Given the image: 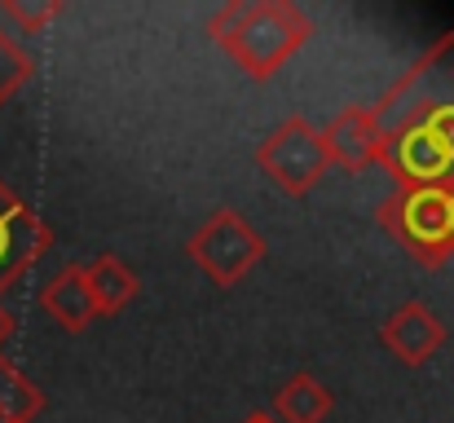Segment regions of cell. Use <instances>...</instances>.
<instances>
[{
	"label": "cell",
	"instance_id": "cell-1",
	"mask_svg": "<svg viewBox=\"0 0 454 423\" xmlns=\"http://www.w3.org/2000/svg\"><path fill=\"white\" fill-rule=\"evenodd\" d=\"M207 35L247 80H270L309 44L313 18L292 0H230L207 18Z\"/></svg>",
	"mask_w": 454,
	"mask_h": 423
},
{
	"label": "cell",
	"instance_id": "cell-2",
	"mask_svg": "<svg viewBox=\"0 0 454 423\" xmlns=\"http://www.w3.org/2000/svg\"><path fill=\"white\" fill-rule=\"evenodd\" d=\"M380 137H397L442 111H454V35L446 31L437 44H428L384 93L375 106H366Z\"/></svg>",
	"mask_w": 454,
	"mask_h": 423
},
{
	"label": "cell",
	"instance_id": "cell-3",
	"mask_svg": "<svg viewBox=\"0 0 454 423\" xmlns=\"http://www.w3.org/2000/svg\"><path fill=\"white\" fill-rule=\"evenodd\" d=\"M375 221L424 270H442L446 261H454V181L424 190H393L380 203Z\"/></svg>",
	"mask_w": 454,
	"mask_h": 423
},
{
	"label": "cell",
	"instance_id": "cell-4",
	"mask_svg": "<svg viewBox=\"0 0 454 423\" xmlns=\"http://www.w3.org/2000/svg\"><path fill=\"white\" fill-rule=\"evenodd\" d=\"M380 163L397 181V190L450 185L454 181V111H442L406 133L384 141Z\"/></svg>",
	"mask_w": 454,
	"mask_h": 423
},
{
	"label": "cell",
	"instance_id": "cell-5",
	"mask_svg": "<svg viewBox=\"0 0 454 423\" xmlns=\"http://www.w3.org/2000/svg\"><path fill=\"white\" fill-rule=\"evenodd\" d=\"M256 168L283 190V194H296L304 199L309 190H317L331 172V154H326V141L322 129L309 124L304 115L283 120L270 137L256 145Z\"/></svg>",
	"mask_w": 454,
	"mask_h": 423
},
{
	"label": "cell",
	"instance_id": "cell-6",
	"mask_svg": "<svg viewBox=\"0 0 454 423\" xmlns=\"http://www.w3.org/2000/svg\"><path fill=\"white\" fill-rule=\"evenodd\" d=\"M185 252H190V261L216 282V286H234V282H243L261 265L265 239H261L239 212L221 208V212H212V216L199 225V234L190 239Z\"/></svg>",
	"mask_w": 454,
	"mask_h": 423
},
{
	"label": "cell",
	"instance_id": "cell-7",
	"mask_svg": "<svg viewBox=\"0 0 454 423\" xmlns=\"http://www.w3.org/2000/svg\"><path fill=\"white\" fill-rule=\"evenodd\" d=\"M53 247V230L0 181V295Z\"/></svg>",
	"mask_w": 454,
	"mask_h": 423
},
{
	"label": "cell",
	"instance_id": "cell-8",
	"mask_svg": "<svg viewBox=\"0 0 454 423\" xmlns=\"http://www.w3.org/2000/svg\"><path fill=\"white\" fill-rule=\"evenodd\" d=\"M380 340L388 344V353H393L402 366H424V362H433V357L446 349V322L433 313V304L411 300V304H402V309L380 326Z\"/></svg>",
	"mask_w": 454,
	"mask_h": 423
},
{
	"label": "cell",
	"instance_id": "cell-9",
	"mask_svg": "<svg viewBox=\"0 0 454 423\" xmlns=\"http://www.w3.org/2000/svg\"><path fill=\"white\" fill-rule=\"evenodd\" d=\"M322 141H326V154H331V168L340 163L344 172H366L380 163V150H384V137L371 120L366 106H344L326 129H322Z\"/></svg>",
	"mask_w": 454,
	"mask_h": 423
},
{
	"label": "cell",
	"instance_id": "cell-10",
	"mask_svg": "<svg viewBox=\"0 0 454 423\" xmlns=\"http://www.w3.org/2000/svg\"><path fill=\"white\" fill-rule=\"evenodd\" d=\"M40 309L53 317V326L80 335L93 317H98V304H93V291L84 278V265H67L58 270L53 278L40 286Z\"/></svg>",
	"mask_w": 454,
	"mask_h": 423
},
{
	"label": "cell",
	"instance_id": "cell-11",
	"mask_svg": "<svg viewBox=\"0 0 454 423\" xmlns=\"http://www.w3.org/2000/svg\"><path fill=\"white\" fill-rule=\"evenodd\" d=\"M84 278L93 291V304H98V317H111L120 309H129L142 291V278L133 265H124L120 256H98L93 265H84Z\"/></svg>",
	"mask_w": 454,
	"mask_h": 423
},
{
	"label": "cell",
	"instance_id": "cell-12",
	"mask_svg": "<svg viewBox=\"0 0 454 423\" xmlns=\"http://www.w3.org/2000/svg\"><path fill=\"white\" fill-rule=\"evenodd\" d=\"M274 411H278L283 423H326V415H331V393H326V384L317 375L304 371V375L287 380V388L278 393Z\"/></svg>",
	"mask_w": 454,
	"mask_h": 423
},
{
	"label": "cell",
	"instance_id": "cell-13",
	"mask_svg": "<svg viewBox=\"0 0 454 423\" xmlns=\"http://www.w3.org/2000/svg\"><path fill=\"white\" fill-rule=\"evenodd\" d=\"M40 411H44V393L13 362L0 357V415L9 423H35Z\"/></svg>",
	"mask_w": 454,
	"mask_h": 423
},
{
	"label": "cell",
	"instance_id": "cell-14",
	"mask_svg": "<svg viewBox=\"0 0 454 423\" xmlns=\"http://www.w3.org/2000/svg\"><path fill=\"white\" fill-rule=\"evenodd\" d=\"M31 75H35V58L0 27V106L13 93H22V84H31Z\"/></svg>",
	"mask_w": 454,
	"mask_h": 423
},
{
	"label": "cell",
	"instance_id": "cell-15",
	"mask_svg": "<svg viewBox=\"0 0 454 423\" xmlns=\"http://www.w3.org/2000/svg\"><path fill=\"white\" fill-rule=\"evenodd\" d=\"M0 13L9 22H18L22 31H40V27H49L62 13V0H4Z\"/></svg>",
	"mask_w": 454,
	"mask_h": 423
},
{
	"label": "cell",
	"instance_id": "cell-16",
	"mask_svg": "<svg viewBox=\"0 0 454 423\" xmlns=\"http://www.w3.org/2000/svg\"><path fill=\"white\" fill-rule=\"evenodd\" d=\"M9 335H13V313H9V309L0 304V344H4Z\"/></svg>",
	"mask_w": 454,
	"mask_h": 423
},
{
	"label": "cell",
	"instance_id": "cell-17",
	"mask_svg": "<svg viewBox=\"0 0 454 423\" xmlns=\"http://www.w3.org/2000/svg\"><path fill=\"white\" fill-rule=\"evenodd\" d=\"M243 423H278V419H270L265 411H252V415H247V419H243Z\"/></svg>",
	"mask_w": 454,
	"mask_h": 423
},
{
	"label": "cell",
	"instance_id": "cell-18",
	"mask_svg": "<svg viewBox=\"0 0 454 423\" xmlns=\"http://www.w3.org/2000/svg\"><path fill=\"white\" fill-rule=\"evenodd\" d=\"M0 423H9V419H4V415H0Z\"/></svg>",
	"mask_w": 454,
	"mask_h": 423
}]
</instances>
